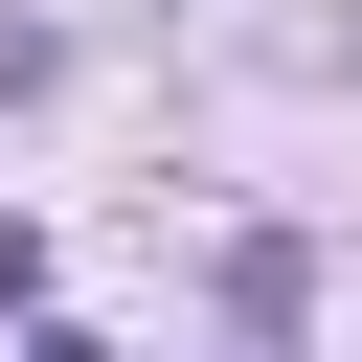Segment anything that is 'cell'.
<instances>
[{
  "instance_id": "6da1fadb",
  "label": "cell",
  "mask_w": 362,
  "mask_h": 362,
  "mask_svg": "<svg viewBox=\"0 0 362 362\" xmlns=\"http://www.w3.org/2000/svg\"><path fill=\"white\" fill-rule=\"evenodd\" d=\"M0 317H45V226H23V204H0Z\"/></svg>"
},
{
  "instance_id": "7a4b0ae2",
  "label": "cell",
  "mask_w": 362,
  "mask_h": 362,
  "mask_svg": "<svg viewBox=\"0 0 362 362\" xmlns=\"http://www.w3.org/2000/svg\"><path fill=\"white\" fill-rule=\"evenodd\" d=\"M23 362H113V339H68V317H45V339H23Z\"/></svg>"
}]
</instances>
